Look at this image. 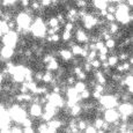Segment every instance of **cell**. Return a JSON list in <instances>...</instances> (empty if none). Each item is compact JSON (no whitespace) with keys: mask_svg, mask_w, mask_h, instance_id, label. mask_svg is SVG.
<instances>
[{"mask_svg":"<svg viewBox=\"0 0 133 133\" xmlns=\"http://www.w3.org/2000/svg\"><path fill=\"white\" fill-rule=\"evenodd\" d=\"M97 102H98V104H101L105 109L117 108V105L121 103L119 98H117L114 94H102L101 97L97 99Z\"/></svg>","mask_w":133,"mask_h":133,"instance_id":"obj_1","label":"cell"},{"mask_svg":"<svg viewBox=\"0 0 133 133\" xmlns=\"http://www.w3.org/2000/svg\"><path fill=\"white\" fill-rule=\"evenodd\" d=\"M19 34H17L15 30H9L7 34H4L1 37L2 44L6 45V46H11L13 49L16 48L17 41H19Z\"/></svg>","mask_w":133,"mask_h":133,"instance_id":"obj_2","label":"cell"},{"mask_svg":"<svg viewBox=\"0 0 133 133\" xmlns=\"http://www.w3.org/2000/svg\"><path fill=\"white\" fill-rule=\"evenodd\" d=\"M74 39L79 44H83V43H88V32L83 29L82 27H79L74 30Z\"/></svg>","mask_w":133,"mask_h":133,"instance_id":"obj_3","label":"cell"},{"mask_svg":"<svg viewBox=\"0 0 133 133\" xmlns=\"http://www.w3.org/2000/svg\"><path fill=\"white\" fill-rule=\"evenodd\" d=\"M119 112L117 108H109V109H105L103 112V115H102V117H103V119L105 122H108L111 124L114 121H116V119L119 118Z\"/></svg>","mask_w":133,"mask_h":133,"instance_id":"obj_4","label":"cell"},{"mask_svg":"<svg viewBox=\"0 0 133 133\" xmlns=\"http://www.w3.org/2000/svg\"><path fill=\"white\" fill-rule=\"evenodd\" d=\"M43 112V105L39 103H30L28 107V114L31 118H41V115Z\"/></svg>","mask_w":133,"mask_h":133,"instance_id":"obj_5","label":"cell"},{"mask_svg":"<svg viewBox=\"0 0 133 133\" xmlns=\"http://www.w3.org/2000/svg\"><path fill=\"white\" fill-rule=\"evenodd\" d=\"M117 110H118L119 115H125L129 117H131L133 114V107L131 102H121L117 105Z\"/></svg>","mask_w":133,"mask_h":133,"instance_id":"obj_6","label":"cell"},{"mask_svg":"<svg viewBox=\"0 0 133 133\" xmlns=\"http://www.w3.org/2000/svg\"><path fill=\"white\" fill-rule=\"evenodd\" d=\"M59 57L63 59L65 63H70V60L72 59V57H73V55H72V52H71V50L68 48H63V49H59Z\"/></svg>","mask_w":133,"mask_h":133,"instance_id":"obj_7","label":"cell"},{"mask_svg":"<svg viewBox=\"0 0 133 133\" xmlns=\"http://www.w3.org/2000/svg\"><path fill=\"white\" fill-rule=\"evenodd\" d=\"M82 115V108H81L80 103H75L74 105H72L70 108V117H74V118H78Z\"/></svg>","mask_w":133,"mask_h":133,"instance_id":"obj_8","label":"cell"},{"mask_svg":"<svg viewBox=\"0 0 133 133\" xmlns=\"http://www.w3.org/2000/svg\"><path fill=\"white\" fill-rule=\"evenodd\" d=\"M56 79L55 72H51V71H43V78H42V83L45 85H50L53 80Z\"/></svg>","mask_w":133,"mask_h":133,"instance_id":"obj_9","label":"cell"},{"mask_svg":"<svg viewBox=\"0 0 133 133\" xmlns=\"http://www.w3.org/2000/svg\"><path fill=\"white\" fill-rule=\"evenodd\" d=\"M121 28H122V25L119 24L117 21L109 22V23H107V30H108V31H109L111 35H115L119 29H121Z\"/></svg>","mask_w":133,"mask_h":133,"instance_id":"obj_10","label":"cell"},{"mask_svg":"<svg viewBox=\"0 0 133 133\" xmlns=\"http://www.w3.org/2000/svg\"><path fill=\"white\" fill-rule=\"evenodd\" d=\"M60 64L58 63V59L57 58H52L49 63L45 64V70L46 71H51V72H55L58 67H59Z\"/></svg>","mask_w":133,"mask_h":133,"instance_id":"obj_11","label":"cell"},{"mask_svg":"<svg viewBox=\"0 0 133 133\" xmlns=\"http://www.w3.org/2000/svg\"><path fill=\"white\" fill-rule=\"evenodd\" d=\"M74 4H75V7L78 9H87L88 11L90 1H88V0H75Z\"/></svg>","mask_w":133,"mask_h":133,"instance_id":"obj_12","label":"cell"},{"mask_svg":"<svg viewBox=\"0 0 133 133\" xmlns=\"http://www.w3.org/2000/svg\"><path fill=\"white\" fill-rule=\"evenodd\" d=\"M107 60H108L110 67H115V66H116L117 64L119 63V59H118V56H117V53H110V55H108V58H107Z\"/></svg>","mask_w":133,"mask_h":133,"instance_id":"obj_13","label":"cell"},{"mask_svg":"<svg viewBox=\"0 0 133 133\" xmlns=\"http://www.w3.org/2000/svg\"><path fill=\"white\" fill-rule=\"evenodd\" d=\"M79 96H80V98H81V102L87 101V99H90L91 98V89H89V88L83 89L82 91L79 93Z\"/></svg>","mask_w":133,"mask_h":133,"instance_id":"obj_14","label":"cell"},{"mask_svg":"<svg viewBox=\"0 0 133 133\" xmlns=\"http://www.w3.org/2000/svg\"><path fill=\"white\" fill-rule=\"evenodd\" d=\"M72 37H73V32L70 31V30L64 29L63 31L60 32V38H61V41H63V42H65V43L67 42V41L72 39Z\"/></svg>","mask_w":133,"mask_h":133,"instance_id":"obj_15","label":"cell"},{"mask_svg":"<svg viewBox=\"0 0 133 133\" xmlns=\"http://www.w3.org/2000/svg\"><path fill=\"white\" fill-rule=\"evenodd\" d=\"M35 127H36L35 131L38 133H48V123L46 122H39Z\"/></svg>","mask_w":133,"mask_h":133,"instance_id":"obj_16","label":"cell"},{"mask_svg":"<svg viewBox=\"0 0 133 133\" xmlns=\"http://www.w3.org/2000/svg\"><path fill=\"white\" fill-rule=\"evenodd\" d=\"M14 13H13L9 8H6V11H4L2 12V15H1V19L4 20V21H6V22H8L9 20H12V19H14Z\"/></svg>","mask_w":133,"mask_h":133,"instance_id":"obj_17","label":"cell"},{"mask_svg":"<svg viewBox=\"0 0 133 133\" xmlns=\"http://www.w3.org/2000/svg\"><path fill=\"white\" fill-rule=\"evenodd\" d=\"M71 52H72L73 56H76V57H80L81 56V52H82V45L79 44V43H76L74 46H72L70 49Z\"/></svg>","mask_w":133,"mask_h":133,"instance_id":"obj_18","label":"cell"},{"mask_svg":"<svg viewBox=\"0 0 133 133\" xmlns=\"http://www.w3.org/2000/svg\"><path fill=\"white\" fill-rule=\"evenodd\" d=\"M74 89H75L78 93H80V91H82L83 89H86V88H88L87 87V83H86V81H78L76 80V82L74 83Z\"/></svg>","mask_w":133,"mask_h":133,"instance_id":"obj_19","label":"cell"},{"mask_svg":"<svg viewBox=\"0 0 133 133\" xmlns=\"http://www.w3.org/2000/svg\"><path fill=\"white\" fill-rule=\"evenodd\" d=\"M116 44H117V41L115 39L114 37H111V38H109V39L104 41V45H105V46L108 48L109 50H111V49H115V48H116Z\"/></svg>","mask_w":133,"mask_h":133,"instance_id":"obj_20","label":"cell"},{"mask_svg":"<svg viewBox=\"0 0 133 133\" xmlns=\"http://www.w3.org/2000/svg\"><path fill=\"white\" fill-rule=\"evenodd\" d=\"M29 7H30V8H31L35 13H36V12L38 11V9L42 8V5H41L39 0H31V1H30Z\"/></svg>","mask_w":133,"mask_h":133,"instance_id":"obj_21","label":"cell"},{"mask_svg":"<svg viewBox=\"0 0 133 133\" xmlns=\"http://www.w3.org/2000/svg\"><path fill=\"white\" fill-rule=\"evenodd\" d=\"M17 2H19V0H1V7L9 8L14 5H17Z\"/></svg>","mask_w":133,"mask_h":133,"instance_id":"obj_22","label":"cell"},{"mask_svg":"<svg viewBox=\"0 0 133 133\" xmlns=\"http://www.w3.org/2000/svg\"><path fill=\"white\" fill-rule=\"evenodd\" d=\"M64 80H65V82L67 86H74V83L76 82V78H75V75H73V74H68Z\"/></svg>","mask_w":133,"mask_h":133,"instance_id":"obj_23","label":"cell"},{"mask_svg":"<svg viewBox=\"0 0 133 133\" xmlns=\"http://www.w3.org/2000/svg\"><path fill=\"white\" fill-rule=\"evenodd\" d=\"M32 78H34V81H36L37 83H41L42 82V78H43V71H34Z\"/></svg>","mask_w":133,"mask_h":133,"instance_id":"obj_24","label":"cell"},{"mask_svg":"<svg viewBox=\"0 0 133 133\" xmlns=\"http://www.w3.org/2000/svg\"><path fill=\"white\" fill-rule=\"evenodd\" d=\"M75 78H76V80L78 81H87V79H88V73H86L85 71L82 70L80 73L76 74Z\"/></svg>","mask_w":133,"mask_h":133,"instance_id":"obj_25","label":"cell"},{"mask_svg":"<svg viewBox=\"0 0 133 133\" xmlns=\"http://www.w3.org/2000/svg\"><path fill=\"white\" fill-rule=\"evenodd\" d=\"M96 57H97V50H89V52H88V55H87V57L85 58V60L90 61Z\"/></svg>","mask_w":133,"mask_h":133,"instance_id":"obj_26","label":"cell"},{"mask_svg":"<svg viewBox=\"0 0 133 133\" xmlns=\"http://www.w3.org/2000/svg\"><path fill=\"white\" fill-rule=\"evenodd\" d=\"M60 41H61L60 32H55L53 35H51V43H52V44H58Z\"/></svg>","mask_w":133,"mask_h":133,"instance_id":"obj_27","label":"cell"},{"mask_svg":"<svg viewBox=\"0 0 133 133\" xmlns=\"http://www.w3.org/2000/svg\"><path fill=\"white\" fill-rule=\"evenodd\" d=\"M81 66H82V70L85 71L86 73H90L91 70H93V67H91V65H90V63H89V61H87V60L83 61Z\"/></svg>","mask_w":133,"mask_h":133,"instance_id":"obj_28","label":"cell"},{"mask_svg":"<svg viewBox=\"0 0 133 133\" xmlns=\"http://www.w3.org/2000/svg\"><path fill=\"white\" fill-rule=\"evenodd\" d=\"M83 132L85 133H97V130L95 129V126H94L91 123H88V125H87L86 129L83 130Z\"/></svg>","mask_w":133,"mask_h":133,"instance_id":"obj_29","label":"cell"},{"mask_svg":"<svg viewBox=\"0 0 133 133\" xmlns=\"http://www.w3.org/2000/svg\"><path fill=\"white\" fill-rule=\"evenodd\" d=\"M93 90H96L101 94H104L105 93V87H104V85H101V83H96V85L94 86Z\"/></svg>","mask_w":133,"mask_h":133,"instance_id":"obj_30","label":"cell"},{"mask_svg":"<svg viewBox=\"0 0 133 133\" xmlns=\"http://www.w3.org/2000/svg\"><path fill=\"white\" fill-rule=\"evenodd\" d=\"M89 63H90V65H91L93 68H101V61L97 59V57L94 58L93 60H90Z\"/></svg>","mask_w":133,"mask_h":133,"instance_id":"obj_31","label":"cell"},{"mask_svg":"<svg viewBox=\"0 0 133 133\" xmlns=\"http://www.w3.org/2000/svg\"><path fill=\"white\" fill-rule=\"evenodd\" d=\"M104 19H105V21L108 22H114L116 21V16H115V14H112V13H107V15L104 16Z\"/></svg>","mask_w":133,"mask_h":133,"instance_id":"obj_32","label":"cell"},{"mask_svg":"<svg viewBox=\"0 0 133 133\" xmlns=\"http://www.w3.org/2000/svg\"><path fill=\"white\" fill-rule=\"evenodd\" d=\"M41 5H42V7H44V8H49V7L51 6V4H52V0H39Z\"/></svg>","mask_w":133,"mask_h":133,"instance_id":"obj_33","label":"cell"},{"mask_svg":"<svg viewBox=\"0 0 133 133\" xmlns=\"http://www.w3.org/2000/svg\"><path fill=\"white\" fill-rule=\"evenodd\" d=\"M30 1L31 0H19V2L17 4L21 6V8H24V7H28L30 5Z\"/></svg>","mask_w":133,"mask_h":133,"instance_id":"obj_34","label":"cell"},{"mask_svg":"<svg viewBox=\"0 0 133 133\" xmlns=\"http://www.w3.org/2000/svg\"><path fill=\"white\" fill-rule=\"evenodd\" d=\"M7 25H8V28L11 30H15V28H16V22H15L14 19H12V20H9V21L7 22Z\"/></svg>","mask_w":133,"mask_h":133,"instance_id":"obj_35","label":"cell"},{"mask_svg":"<svg viewBox=\"0 0 133 133\" xmlns=\"http://www.w3.org/2000/svg\"><path fill=\"white\" fill-rule=\"evenodd\" d=\"M35 127L34 126H28V127H22V133H34Z\"/></svg>","mask_w":133,"mask_h":133,"instance_id":"obj_36","label":"cell"},{"mask_svg":"<svg viewBox=\"0 0 133 133\" xmlns=\"http://www.w3.org/2000/svg\"><path fill=\"white\" fill-rule=\"evenodd\" d=\"M101 95H102L101 93H98V91L93 90V89H91V98H93V99H96V101H97V99L101 97Z\"/></svg>","mask_w":133,"mask_h":133,"instance_id":"obj_37","label":"cell"},{"mask_svg":"<svg viewBox=\"0 0 133 133\" xmlns=\"http://www.w3.org/2000/svg\"><path fill=\"white\" fill-rule=\"evenodd\" d=\"M107 58H108V55H103V53H98L97 52V59H98L99 61H104V60H107Z\"/></svg>","mask_w":133,"mask_h":133,"instance_id":"obj_38","label":"cell"},{"mask_svg":"<svg viewBox=\"0 0 133 133\" xmlns=\"http://www.w3.org/2000/svg\"><path fill=\"white\" fill-rule=\"evenodd\" d=\"M97 52H98V53H103V55H109V49L107 48L105 45H104V46L99 49V50L97 51Z\"/></svg>","mask_w":133,"mask_h":133,"instance_id":"obj_39","label":"cell"},{"mask_svg":"<svg viewBox=\"0 0 133 133\" xmlns=\"http://www.w3.org/2000/svg\"><path fill=\"white\" fill-rule=\"evenodd\" d=\"M124 1L126 2V5H127L129 7H131V8L133 7V0H124Z\"/></svg>","mask_w":133,"mask_h":133,"instance_id":"obj_40","label":"cell"},{"mask_svg":"<svg viewBox=\"0 0 133 133\" xmlns=\"http://www.w3.org/2000/svg\"><path fill=\"white\" fill-rule=\"evenodd\" d=\"M4 91V87H2V83H0V94Z\"/></svg>","mask_w":133,"mask_h":133,"instance_id":"obj_41","label":"cell"},{"mask_svg":"<svg viewBox=\"0 0 133 133\" xmlns=\"http://www.w3.org/2000/svg\"><path fill=\"white\" fill-rule=\"evenodd\" d=\"M2 12H4V9H2V7L0 6V17H1V15H2Z\"/></svg>","mask_w":133,"mask_h":133,"instance_id":"obj_42","label":"cell"},{"mask_svg":"<svg viewBox=\"0 0 133 133\" xmlns=\"http://www.w3.org/2000/svg\"><path fill=\"white\" fill-rule=\"evenodd\" d=\"M2 35H4V34H2V32H1V30H0V39H1V37H2Z\"/></svg>","mask_w":133,"mask_h":133,"instance_id":"obj_43","label":"cell"}]
</instances>
